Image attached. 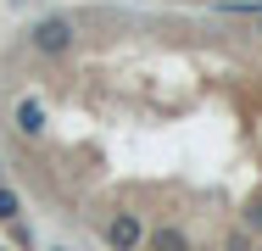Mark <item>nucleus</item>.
Returning <instances> with one entry per match:
<instances>
[{
  "mask_svg": "<svg viewBox=\"0 0 262 251\" xmlns=\"http://www.w3.org/2000/svg\"><path fill=\"white\" fill-rule=\"evenodd\" d=\"M257 34H262V11H257Z\"/></svg>",
  "mask_w": 262,
  "mask_h": 251,
  "instance_id": "obj_9",
  "label": "nucleus"
},
{
  "mask_svg": "<svg viewBox=\"0 0 262 251\" xmlns=\"http://www.w3.org/2000/svg\"><path fill=\"white\" fill-rule=\"evenodd\" d=\"M11 129H17L23 140H39V134H45V106H39V100H17V106H11Z\"/></svg>",
  "mask_w": 262,
  "mask_h": 251,
  "instance_id": "obj_3",
  "label": "nucleus"
},
{
  "mask_svg": "<svg viewBox=\"0 0 262 251\" xmlns=\"http://www.w3.org/2000/svg\"><path fill=\"white\" fill-rule=\"evenodd\" d=\"M140 246H145V251H195V246H190V235H184L179 223H162V229H151Z\"/></svg>",
  "mask_w": 262,
  "mask_h": 251,
  "instance_id": "obj_4",
  "label": "nucleus"
},
{
  "mask_svg": "<svg viewBox=\"0 0 262 251\" xmlns=\"http://www.w3.org/2000/svg\"><path fill=\"white\" fill-rule=\"evenodd\" d=\"M223 251H251V240H246V235H229V240H223Z\"/></svg>",
  "mask_w": 262,
  "mask_h": 251,
  "instance_id": "obj_8",
  "label": "nucleus"
},
{
  "mask_svg": "<svg viewBox=\"0 0 262 251\" xmlns=\"http://www.w3.org/2000/svg\"><path fill=\"white\" fill-rule=\"evenodd\" d=\"M17 212H23V201H17V190H6V184H0V223H11Z\"/></svg>",
  "mask_w": 262,
  "mask_h": 251,
  "instance_id": "obj_5",
  "label": "nucleus"
},
{
  "mask_svg": "<svg viewBox=\"0 0 262 251\" xmlns=\"http://www.w3.org/2000/svg\"><path fill=\"white\" fill-rule=\"evenodd\" d=\"M246 235H262V201L251 206V212H246Z\"/></svg>",
  "mask_w": 262,
  "mask_h": 251,
  "instance_id": "obj_7",
  "label": "nucleus"
},
{
  "mask_svg": "<svg viewBox=\"0 0 262 251\" xmlns=\"http://www.w3.org/2000/svg\"><path fill=\"white\" fill-rule=\"evenodd\" d=\"M73 45H78V23L73 17H39V23H28V50L61 61V56H73Z\"/></svg>",
  "mask_w": 262,
  "mask_h": 251,
  "instance_id": "obj_1",
  "label": "nucleus"
},
{
  "mask_svg": "<svg viewBox=\"0 0 262 251\" xmlns=\"http://www.w3.org/2000/svg\"><path fill=\"white\" fill-rule=\"evenodd\" d=\"M140 240H145V229H140L134 212H117V218L106 223V246L112 251H140Z\"/></svg>",
  "mask_w": 262,
  "mask_h": 251,
  "instance_id": "obj_2",
  "label": "nucleus"
},
{
  "mask_svg": "<svg viewBox=\"0 0 262 251\" xmlns=\"http://www.w3.org/2000/svg\"><path fill=\"white\" fill-rule=\"evenodd\" d=\"M6 229H11V246H34V229H28V223H23V218H11V223H6Z\"/></svg>",
  "mask_w": 262,
  "mask_h": 251,
  "instance_id": "obj_6",
  "label": "nucleus"
}]
</instances>
